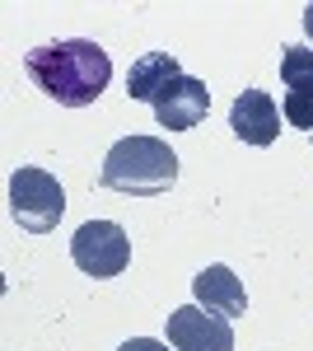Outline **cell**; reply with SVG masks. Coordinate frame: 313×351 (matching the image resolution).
<instances>
[{"instance_id": "cell-1", "label": "cell", "mask_w": 313, "mask_h": 351, "mask_svg": "<svg viewBox=\"0 0 313 351\" xmlns=\"http://www.w3.org/2000/svg\"><path fill=\"white\" fill-rule=\"evenodd\" d=\"M28 80L38 84L47 99L61 108H89L112 80V61L99 43L89 38H66V43H47L24 56Z\"/></svg>"}, {"instance_id": "cell-2", "label": "cell", "mask_w": 313, "mask_h": 351, "mask_svg": "<svg viewBox=\"0 0 313 351\" xmlns=\"http://www.w3.org/2000/svg\"><path fill=\"white\" fill-rule=\"evenodd\" d=\"M103 188L122 197H159L178 178V155L159 136H122L103 155Z\"/></svg>"}, {"instance_id": "cell-3", "label": "cell", "mask_w": 313, "mask_h": 351, "mask_svg": "<svg viewBox=\"0 0 313 351\" xmlns=\"http://www.w3.org/2000/svg\"><path fill=\"white\" fill-rule=\"evenodd\" d=\"M10 216L28 234H52L56 220L66 216V192L47 169H14L10 178Z\"/></svg>"}, {"instance_id": "cell-4", "label": "cell", "mask_w": 313, "mask_h": 351, "mask_svg": "<svg viewBox=\"0 0 313 351\" xmlns=\"http://www.w3.org/2000/svg\"><path fill=\"white\" fill-rule=\"evenodd\" d=\"M71 258L84 276L94 281H108V276H122L131 263V239L117 220H89L79 225L75 239H71Z\"/></svg>"}, {"instance_id": "cell-5", "label": "cell", "mask_w": 313, "mask_h": 351, "mask_svg": "<svg viewBox=\"0 0 313 351\" xmlns=\"http://www.w3.org/2000/svg\"><path fill=\"white\" fill-rule=\"evenodd\" d=\"M168 342H173V351H234V328L225 314L183 304L168 314Z\"/></svg>"}, {"instance_id": "cell-6", "label": "cell", "mask_w": 313, "mask_h": 351, "mask_svg": "<svg viewBox=\"0 0 313 351\" xmlns=\"http://www.w3.org/2000/svg\"><path fill=\"white\" fill-rule=\"evenodd\" d=\"M150 108H155L159 127H168V132H192V127L206 122L210 89L197 80V75H178V80H168L155 99H150Z\"/></svg>"}, {"instance_id": "cell-7", "label": "cell", "mask_w": 313, "mask_h": 351, "mask_svg": "<svg viewBox=\"0 0 313 351\" xmlns=\"http://www.w3.org/2000/svg\"><path fill=\"white\" fill-rule=\"evenodd\" d=\"M281 112L290 127L313 136V52L309 47H281Z\"/></svg>"}, {"instance_id": "cell-8", "label": "cell", "mask_w": 313, "mask_h": 351, "mask_svg": "<svg viewBox=\"0 0 313 351\" xmlns=\"http://www.w3.org/2000/svg\"><path fill=\"white\" fill-rule=\"evenodd\" d=\"M229 127L248 145H271L281 136V108L266 89H243L234 99V108H229Z\"/></svg>"}, {"instance_id": "cell-9", "label": "cell", "mask_w": 313, "mask_h": 351, "mask_svg": "<svg viewBox=\"0 0 313 351\" xmlns=\"http://www.w3.org/2000/svg\"><path fill=\"white\" fill-rule=\"evenodd\" d=\"M192 295H197L201 309L225 314V319H243V314H248V291H243V281H238L225 263H210V267L197 271V276H192Z\"/></svg>"}, {"instance_id": "cell-10", "label": "cell", "mask_w": 313, "mask_h": 351, "mask_svg": "<svg viewBox=\"0 0 313 351\" xmlns=\"http://www.w3.org/2000/svg\"><path fill=\"white\" fill-rule=\"evenodd\" d=\"M183 71H178V56L173 52H145L136 66H131V75H127V94L136 99V104H150L159 89L168 80H178Z\"/></svg>"}, {"instance_id": "cell-11", "label": "cell", "mask_w": 313, "mask_h": 351, "mask_svg": "<svg viewBox=\"0 0 313 351\" xmlns=\"http://www.w3.org/2000/svg\"><path fill=\"white\" fill-rule=\"evenodd\" d=\"M117 351H168L164 342H155V337H131V342H122Z\"/></svg>"}, {"instance_id": "cell-12", "label": "cell", "mask_w": 313, "mask_h": 351, "mask_svg": "<svg viewBox=\"0 0 313 351\" xmlns=\"http://www.w3.org/2000/svg\"><path fill=\"white\" fill-rule=\"evenodd\" d=\"M304 33H309V38H313V5H309V10H304Z\"/></svg>"}]
</instances>
